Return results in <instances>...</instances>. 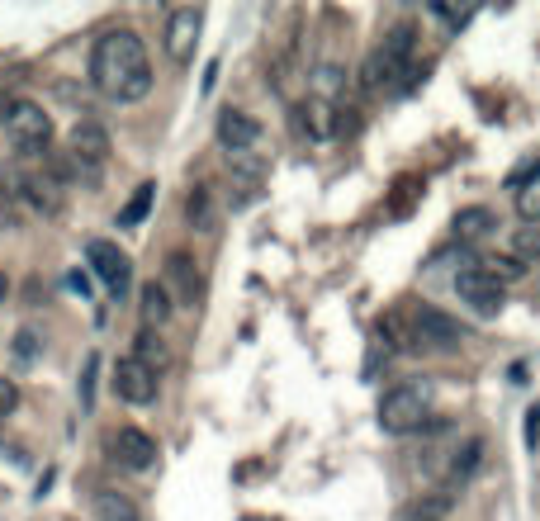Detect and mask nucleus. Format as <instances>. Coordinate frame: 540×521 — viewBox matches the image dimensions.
I'll return each mask as SVG.
<instances>
[{"label":"nucleus","mask_w":540,"mask_h":521,"mask_svg":"<svg viewBox=\"0 0 540 521\" xmlns=\"http://www.w3.org/2000/svg\"><path fill=\"white\" fill-rule=\"evenodd\" d=\"M427 417H432V403H427V394L417 384H398V389H389V394L379 398V427L389 436L422 432Z\"/></svg>","instance_id":"nucleus-3"},{"label":"nucleus","mask_w":540,"mask_h":521,"mask_svg":"<svg viewBox=\"0 0 540 521\" xmlns=\"http://www.w3.org/2000/svg\"><path fill=\"white\" fill-rule=\"evenodd\" d=\"M199 24H204V10H195V5H180V10H171V19H166V57H171V62L185 67V62L195 57Z\"/></svg>","instance_id":"nucleus-7"},{"label":"nucleus","mask_w":540,"mask_h":521,"mask_svg":"<svg viewBox=\"0 0 540 521\" xmlns=\"http://www.w3.org/2000/svg\"><path fill=\"white\" fill-rule=\"evenodd\" d=\"M90 81L100 95L119 100V105H133V100H147L152 95V62H147L143 38L133 29H109L105 38H95L90 48Z\"/></svg>","instance_id":"nucleus-1"},{"label":"nucleus","mask_w":540,"mask_h":521,"mask_svg":"<svg viewBox=\"0 0 540 521\" xmlns=\"http://www.w3.org/2000/svg\"><path fill=\"white\" fill-rule=\"evenodd\" d=\"M450 512H455V493H422V498L403 507L398 521H446Z\"/></svg>","instance_id":"nucleus-14"},{"label":"nucleus","mask_w":540,"mask_h":521,"mask_svg":"<svg viewBox=\"0 0 540 521\" xmlns=\"http://www.w3.org/2000/svg\"><path fill=\"white\" fill-rule=\"evenodd\" d=\"M95 517H100V521H143V512H138L133 498L105 488V493H95Z\"/></svg>","instance_id":"nucleus-16"},{"label":"nucleus","mask_w":540,"mask_h":521,"mask_svg":"<svg viewBox=\"0 0 540 521\" xmlns=\"http://www.w3.org/2000/svg\"><path fill=\"white\" fill-rule=\"evenodd\" d=\"M218 143L228 147V152H252L261 143V124H256L252 114H242V109H223L218 114Z\"/></svg>","instance_id":"nucleus-11"},{"label":"nucleus","mask_w":540,"mask_h":521,"mask_svg":"<svg viewBox=\"0 0 540 521\" xmlns=\"http://www.w3.org/2000/svg\"><path fill=\"white\" fill-rule=\"evenodd\" d=\"M67 152H72L81 166H105V157H109V133L95 119H76L72 124V133H67Z\"/></svg>","instance_id":"nucleus-9"},{"label":"nucleus","mask_w":540,"mask_h":521,"mask_svg":"<svg viewBox=\"0 0 540 521\" xmlns=\"http://www.w3.org/2000/svg\"><path fill=\"white\" fill-rule=\"evenodd\" d=\"M379 337H389V351H403V346H417L413 342V327L403 323V313H384V318H379Z\"/></svg>","instance_id":"nucleus-23"},{"label":"nucleus","mask_w":540,"mask_h":521,"mask_svg":"<svg viewBox=\"0 0 540 521\" xmlns=\"http://www.w3.org/2000/svg\"><path fill=\"white\" fill-rule=\"evenodd\" d=\"M114 394L124 398V403H133V408H147L152 398H157V375L147 370L143 360H119L114 365Z\"/></svg>","instance_id":"nucleus-8"},{"label":"nucleus","mask_w":540,"mask_h":521,"mask_svg":"<svg viewBox=\"0 0 540 521\" xmlns=\"http://www.w3.org/2000/svg\"><path fill=\"white\" fill-rule=\"evenodd\" d=\"M38 351H43L38 332H34V327H19V332H15V356L19 360H38Z\"/></svg>","instance_id":"nucleus-30"},{"label":"nucleus","mask_w":540,"mask_h":521,"mask_svg":"<svg viewBox=\"0 0 540 521\" xmlns=\"http://www.w3.org/2000/svg\"><path fill=\"white\" fill-rule=\"evenodd\" d=\"M517 214H522L531 228L540 223V166L526 180H517Z\"/></svg>","instance_id":"nucleus-20"},{"label":"nucleus","mask_w":540,"mask_h":521,"mask_svg":"<svg viewBox=\"0 0 540 521\" xmlns=\"http://www.w3.org/2000/svg\"><path fill=\"white\" fill-rule=\"evenodd\" d=\"M450 228H455V237H460V242H479V237H488L493 228H498V218H493V209L474 204V209H460Z\"/></svg>","instance_id":"nucleus-15"},{"label":"nucleus","mask_w":540,"mask_h":521,"mask_svg":"<svg viewBox=\"0 0 540 521\" xmlns=\"http://www.w3.org/2000/svg\"><path fill=\"white\" fill-rule=\"evenodd\" d=\"M171 318V294H166L162 280H147L143 285V323L147 327H162Z\"/></svg>","instance_id":"nucleus-18"},{"label":"nucleus","mask_w":540,"mask_h":521,"mask_svg":"<svg viewBox=\"0 0 540 521\" xmlns=\"http://www.w3.org/2000/svg\"><path fill=\"white\" fill-rule=\"evenodd\" d=\"M152 199H157V185H138L133 199L124 204V214H119V228H138L147 218V209H152Z\"/></svg>","instance_id":"nucleus-22"},{"label":"nucleus","mask_w":540,"mask_h":521,"mask_svg":"<svg viewBox=\"0 0 540 521\" xmlns=\"http://www.w3.org/2000/svg\"><path fill=\"white\" fill-rule=\"evenodd\" d=\"M479 460H484V441H479V436L460 441V446H455V455H450V484H465L469 474L479 469Z\"/></svg>","instance_id":"nucleus-17"},{"label":"nucleus","mask_w":540,"mask_h":521,"mask_svg":"<svg viewBox=\"0 0 540 521\" xmlns=\"http://www.w3.org/2000/svg\"><path fill=\"white\" fill-rule=\"evenodd\" d=\"M185 214H190V223H195V228H209V223H214V204H209V190H195V195H190V204H185Z\"/></svg>","instance_id":"nucleus-28"},{"label":"nucleus","mask_w":540,"mask_h":521,"mask_svg":"<svg viewBox=\"0 0 540 521\" xmlns=\"http://www.w3.org/2000/svg\"><path fill=\"white\" fill-rule=\"evenodd\" d=\"M5 133H10V143H15V152L24 157V162H38V157L53 147V119H48L34 100H15Z\"/></svg>","instance_id":"nucleus-4"},{"label":"nucleus","mask_w":540,"mask_h":521,"mask_svg":"<svg viewBox=\"0 0 540 521\" xmlns=\"http://www.w3.org/2000/svg\"><path fill=\"white\" fill-rule=\"evenodd\" d=\"M512 256L517 261H540V223L536 228H517V237H512Z\"/></svg>","instance_id":"nucleus-25"},{"label":"nucleus","mask_w":540,"mask_h":521,"mask_svg":"<svg viewBox=\"0 0 540 521\" xmlns=\"http://www.w3.org/2000/svg\"><path fill=\"white\" fill-rule=\"evenodd\" d=\"M332 100H318V95H308L304 105L294 109V124L304 128L308 138H332V133H337V128H332Z\"/></svg>","instance_id":"nucleus-13"},{"label":"nucleus","mask_w":540,"mask_h":521,"mask_svg":"<svg viewBox=\"0 0 540 521\" xmlns=\"http://www.w3.org/2000/svg\"><path fill=\"white\" fill-rule=\"evenodd\" d=\"M540 441V408H531L526 413V446H536Z\"/></svg>","instance_id":"nucleus-33"},{"label":"nucleus","mask_w":540,"mask_h":521,"mask_svg":"<svg viewBox=\"0 0 540 521\" xmlns=\"http://www.w3.org/2000/svg\"><path fill=\"white\" fill-rule=\"evenodd\" d=\"M109 450H114V460L124 469H152L157 465V441L138 427H119V432L109 436Z\"/></svg>","instance_id":"nucleus-10"},{"label":"nucleus","mask_w":540,"mask_h":521,"mask_svg":"<svg viewBox=\"0 0 540 521\" xmlns=\"http://www.w3.org/2000/svg\"><path fill=\"white\" fill-rule=\"evenodd\" d=\"M15 228H24V204L0 185V233H15Z\"/></svg>","instance_id":"nucleus-26"},{"label":"nucleus","mask_w":540,"mask_h":521,"mask_svg":"<svg viewBox=\"0 0 540 521\" xmlns=\"http://www.w3.org/2000/svg\"><path fill=\"white\" fill-rule=\"evenodd\" d=\"M166 280L180 289V299H185V304H195V261H190L185 252H176L171 261H166Z\"/></svg>","instance_id":"nucleus-19"},{"label":"nucleus","mask_w":540,"mask_h":521,"mask_svg":"<svg viewBox=\"0 0 540 521\" xmlns=\"http://www.w3.org/2000/svg\"><path fill=\"white\" fill-rule=\"evenodd\" d=\"M228 171L256 185V180L266 176V162H261V157H247V152H228Z\"/></svg>","instance_id":"nucleus-27"},{"label":"nucleus","mask_w":540,"mask_h":521,"mask_svg":"<svg viewBox=\"0 0 540 521\" xmlns=\"http://www.w3.org/2000/svg\"><path fill=\"white\" fill-rule=\"evenodd\" d=\"M394 190H398V195H394V204H389V209H394V214H408V209H413V199L422 195V180H417V176H403Z\"/></svg>","instance_id":"nucleus-29"},{"label":"nucleus","mask_w":540,"mask_h":521,"mask_svg":"<svg viewBox=\"0 0 540 521\" xmlns=\"http://www.w3.org/2000/svg\"><path fill=\"white\" fill-rule=\"evenodd\" d=\"M10 109H15V100H10V95H5V90H0V128L10 124Z\"/></svg>","instance_id":"nucleus-34"},{"label":"nucleus","mask_w":540,"mask_h":521,"mask_svg":"<svg viewBox=\"0 0 540 521\" xmlns=\"http://www.w3.org/2000/svg\"><path fill=\"white\" fill-rule=\"evenodd\" d=\"M5 294H10V280H5V270H0V304H5Z\"/></svg>","instance_id":"nucleus-35"},{"label":"nucleus","mask_w":540,"mask_h":521,"mask_svg":"<svg viewBox=\"0 0 540 521\" xmlns=\"http://www.w3.org/2000/svg\"><path fill=\"white\" fill-rule=\"evenodd\" d=\"M455 294H460L474 313H498V308H503V285H498L484 266L460 270V275H455Z\"/></svg>","instance_id":"nucleus-6"},{"label":"nucleus","mask_w":540,"mask_h":521,"mask_svg":"<svg viewBox=\"0 0 540 521\" xmlns=\"http://www.w3.org/2000/svg\"><path fill=\"white\" fill-rule=\"evenodd\" d=\"M484 270L498 280V285H512V280H522V275H526V266L517 261V256H488Z\"/></svg>","instance_id":"nucleus-24"},{"label":"nucleus","mask_w":540,"mask_h":521,"mask_svg":"<svg viewBox=\"0 0 540 521\" xmlns=\"http://www.w3.org/2000/svg\"><path fill=\"white\" fill-rule=\"evenodd\" d=\"M86 261L95 266V275H100L109 289H124V285H128V256L119 252L114 242H90V247H86Z\"/></svg>","instance_id":"nucleus-12"},{"label":"nucleus","mask_w":540,"mask_h":521,"mask_svg":"<svg viewBox=\"0 0 540 521\" xmlns=\"http://www.w3.org/2000/svg\"><path fill=\"white\" fill-rule=\"evenodd\" d=\"M413 48H417V29H413V24H398V29H389L384 43L365 57L360 86H365V90H394L398 76H413Z\"/></svg>","instance_id":"nucleus-2"},{"label":"nucleus","mask_w":540,"mask_h":521,"mask_svg":"<svg viewBox=\"0 0 540 521\" xmlns=\"http://www.w3.org/2000/svg\"><path fill=\"white\" fill-rule=\"evenodd\" d=\"M19 408V384L15 379H0V417H10Z\"/></svg>","instance_id":"nucleus-32"},{"label":"nucleus","mask_w":540,"mask_h":521,"mask_svg":"<svg viewBox=\"0 0 540 521\" xmlns=\"http://www.w3.org/2000/svg\"><path fill=\"white\" fill-rule=\"evenodd\" d=\"M413 342L417 346H436V351H455L460 342H469V327L460 318H450L441 308L422 304L413 313Z\"/></svg>","instance_id":"nucleus-5"},{"label":"nucleus","mask_w":540,"mask_h":521,"mask_svg":"<svg viewBox=\"0 0 540 521\" xmlns=\"http://www.w3.org/2000/svg\"><path fill=\"white\" fill-rule=\"evenodd\" d=\"M337 90H342V72H337V67H318L313 95H318V100H327V95H337Z\"/></svg>","instance_id":"nucleus-31"},{"label":"nucleus","mask_w":540,"mask_h":521,"mask_svg":"<svg viewBox=\"0 0 540 521\" xmlns=\"http://www.w3.org/2000/svg\"><path fill=\"white\" fill-rule=\"evenodd\" d=\"M133 360H143L152 375H162L166 360H171V356H166V342H162V337H157V332L147 327V332H138V351H133Z\"/></svg>","instance_id":"nucleus-21"}]
</instances>
